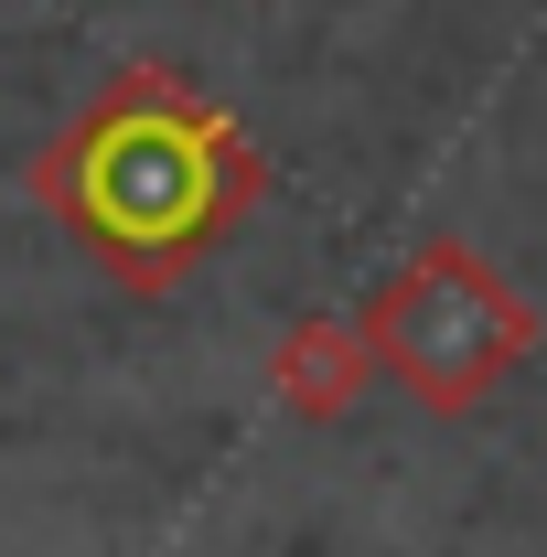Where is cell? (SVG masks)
<instances>
[{
	"mask_svg": "<svg viewBox=\"0 0 547 557\" xmlns=\"http://www.w3.org/2000/svg\"><path fill=\"white\" fill-rule=\"evenodd\" d=\"M247 194H258V161L236 119L194 97L172 65H119L33 150V205H54V225L130 289H161L183 258H205L247 214Z\"/></svg>",
	"mask_w": 547,
	"mask_h": 557,
	"instance_id": "1",
	"label": "cell"
}]
</instances>
